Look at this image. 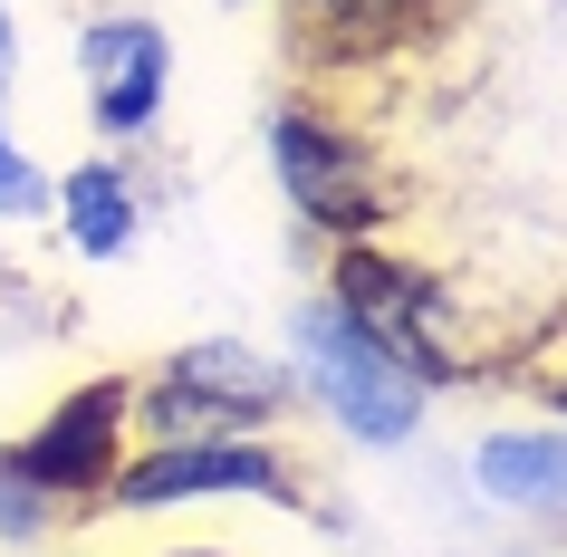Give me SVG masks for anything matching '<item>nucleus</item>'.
Here are the masks:
<instances>
[{
	"mask_svg": "<svg viewBox=\"0 0 567 557\" xmlns=\"http://www.w3.org/2000/svg\"><path fill=\"white\" fill-rule=\"evenodd\" d=\"M337 318L357 327L365 347H385L404 375H452V327H443V298H433V279L404 260H385V250H347L337 260Z\"/></svg>",
	"mask_w": 567,
	"mask_h": 557,
	"instance_id": "1",
	"label": "nucleus"
},
{
	"mask_svg": "<svg viewBox=\"0 0 567 557\" xmlns=\"http://www.w3.org/2000/svg\"><path fill=\"white\" fill-rule=\"evenodd\" d=\"M299 347H308V375L328 384V404H337L347 433H365V442H404V433H414V413H423L414 404V375H404L385 347H365L337 308H308Z\"/></svg>",
	"mask_w": 567,
	"mask_h": 557,
	"instance_id": "2",
	"label": "nucleus"
},
{
	"mask_svg": "<svg viewBox=\"0 0 567 557\" xmlns=\"http://www.w3.org/2000/svg\"><path fill=\"white\" fill-rule=\"evenodd\" d=\"M269 154H279V183L289 203L318 221V231H365L375 221V174L347 135H328L318 116H279L269 125Z\"/></svg>",
	"mask_w": 567,
	"mask_h": 557,
	"instance_id": "3",
	"label": "nucleus"
},
{
	"mask_svg": "<svg viewBox=\"0 0 567 557\" xmlns=\"http://www.w3.org/2000/svg\"><path fill=\"white\" fill-rule=\"evenodd\" d=\"M203 491H289V471L269 462V452H250V442H164V452H145L135 471H116L106 481V499L116 509H164V499H203Z\"/></svg>",
	"mask_w": 567,
	"mask_h": 557,
	"instance_id": "4",
	"label": "nucleus"
},
{
	"mask_svg": "<svg viewBox=\"0 0 567 557\" xmlns=\"http://www.w3.org/2000/svg\"><path fill=\"white\" fill-rule=\"evenodd\" d=\"M125 404H135L125 384H87V394H68L10 462L30 471L39 491H59V499L68 491H96V481H116V423H125Z\"/></svg>",
	"mask_w": 567,
	"mask_h": 557,
	"instance_id": "5",
	"label": "nucleus"
},
{
	"mask_svg": "<svg viewBox=\"0 0 567 557\" xmlns=\"http://www.w3.org/2000/svg\"><path fill=\"white\" fill-rule=\"evenodd\" d=\"M87 78H96V125L135 135L164 96V39L145 20H106V30H87Z\"/></svg>",
	"mask_w": 567,
	"mask_h": 557,
	"instance_id": "6",
	"label": "nucleus"
},
{
	"mask_svg": "<svg viewBox=\"0 0 567 557\" xmlns=\"http://www.w3.org/2000/svg\"><path fill=\"white\" fill-rule=\"evenodd\" d=\"M164 384H183L193 404L231 413V423H260V413H279V394H289V384H279V365H260L250 347H183Z\"/></svg>",
	"mask_w": 567,
	"mask_h": 557,
	"instance_id": "7",
	"label": "nucleus"
},
{
	"mask_svg": "<svg viewBox=\"0 0 567 557\" xmlns=\"http://www.w3.org/2000/svg\"><path fill=\"white\" fill-rule=\"evenodd\" d=\"M443 0H299V30L318 49H385V39L433 30Z\"/></svg>",
	"mask_w": 567,
	"mask_h": 557,
	"instance_id": "8",
	"label": "nucleus"
},
{
	"mask_svg": "<svg viewBox=\"0 0 567 557\" xmlns=\"http://www.w3.org/2000/svg\"><path fill=\"white\" fill-rule=\"evenodd\" d=\"M68 231H78L87 260H116L125 240H135V203H125L116 164H78V174H68Z\"/></svg>",
	"mask_w": 567,
	"mask_h": 557,
	"instance_id": "9",
	"label": "nucleus"
},
{
	"mask_svg": "<svg viewBox=\"0 0 567 557\" xmlns=\"http://www.w3.org/2000/svg\"><path fill=\"white\" fill-rule=\"evenodd\" d=\"M481 491L491 499H567V442H538V433L481 442Z\"/></svg>",
	"mask_w": 567,
	"mask_h": 557,
	"instance_id": "10",
	"label": "nucleus"
},
{
	"mask_svg": "<svg viewBox=\"0 0 567 557\" xmlns=\"http://www.w3.org/2000/svg\"><path fill=\"white\" fill-rule=\"evenodd\" d=\"M49 509H59V491H39L30 471H20L10 452H0V528H39Z\"/></svg>",
	"mask_w": 567,
	"mask_h": 557,
	"instance_id": "11",
	"label": "nucleus"
},
{
	"mask_svg": "<svg viewBox=\"0 0 567 557\" xmlns=\"http://www.w3.org/2000/svg\"><path fill=\"white\" fill-rule=\"evenodd\" d=\"M39 203H49V183L30 174V154L0 135V212H39Z\"/></svg>",
	"mask_w": 567,
	"mask_h": 557,
	"instance_id": "12",
	"label": "nucleus"
},
{
	"mask_svg": "<svg viewBox=\"0 0 567 557\" xmlns=\"http://www.w3.org/2000/svg\"><path fill=\"white\" fill-rule=\"evenodd\" d=\"M0 78H10V20H0Z\"/></svg>",
	"mask_w": 567,
	"mask_h": 557,
	"instance_id": "13",
	"label": "nucleus"
},
{
	"mask_svg": "<svg viewBox=\"0 0 567 557\" xmlns=\"http://www.w3.org/2000/svg\"><path fill=\"white\" fill-rule=\"evenodd\" d=\"M183 557H212V548H183Z\"/></svg>",
	"mask_w": 567,
	"mask_h": 557,
	"instance_id": "14",
	"label": "nucleus"
}]
</instances>
